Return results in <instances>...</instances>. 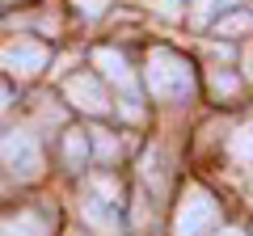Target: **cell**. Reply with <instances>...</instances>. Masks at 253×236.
Returning <instances> with one entry per match:
<instances>
[{
    "mask_svg": "<svg viewBox=\"0 0 253 236\" xmlns=\"http://www.w3.org/2000/svg\"><path fill=\"white\" fill-rule=\"evenodd\" d=\"M81 219L84 228H93L97 236H118L123 232V219H118V207L114 202H101V198H81Z\"/></svg>",
    "mask_w": 253,
    "mask_h": 236,
    "instance_id": "6",
    "label": "cell"
},
{
    "mask_svg": "<svg viewBox=\"0 0 253 236\" xmlns=\"http://www.w3.org/2000/svg\"><path fill=\"white\" fill-rule=\"evenodd\" d=\"M63 97L72 101L76 110H84V114H93V118L110 114V97H106V89H101V80H97V76H89V72L72 76V80L63 84Z\"/></svg>",
    "mask_w": 253,
    "mask_h": 236,
    "instance_id": "5",
    "label": "cell"
},
{
    "mask_svg": "<svg viewBox=\"0 0 253 236\" xmlns=\"http://www.w3.org/2000/svg\"><path fill=\"white\" fill-rule=\"evenodd\" d=\"M211 89H215L219 97H232V93H236V76L224 72V68H215V72H211Z\"/></svg>",
    "mask_w": 253,
    "mask_h": 236,
    "instance_id": "15",
    "label": "cell"
},
{
    "mask_svg": "<svg viewBox=\"0 0 253 236\" xmlns=\"http://www.w3.org/2000/svg\"><path fill=\"white\" fill-rule=\"evenodd\" d=\"M228 152H232V160L253 164V127H236L228 135Z\"/></svg>",
    "mask_w": 253,
    "mask_h": 236,
    "instance_id": "12",
    "label": "cell"
},
{
    "mask_svg": "<svg viewBox=\"0 0 253 236\" xmlns=\"http://www.w3.org/2000/svg\"><path fill=\"white\" fill-rule=\"evenodd\" d=\"M4 110H9V89L0 84V114H4Z\"/></svg>",
    "mask_w": 253,
    "mask_h": 236,
    "instance_id": "18",
    "label": "cell"
},
{
    "mask_svg": "<svg viewBox=\"0 0 253 236\" xmlns=\"http://www.w3.org/2000/svg\"><path fill=\"white\" fill-rule=\"evenodd\" d=\"M215 236H245V232H241V228H219Z\"/></svg>",
    "mask_w": 253,
    "mask_h": 236,
    "instance_id": "19",
    "label": "cell"
},
{
    "mask_svg": "<svg viewBox=\"0 0 253 236\" xmlns=\"http://www.w3.org/2000/svg\"><path fill=\"white\" fill-rule=\"evenodd\" d=\"M89 190H93V198H101V202H114V207H118V198H123V186H118L114 177H106V173L89 177Z\"/></svg>",
    "mask_w": 253,
    "mask_h": 236,
    "instance_id": "13",
    "label": "cell"
},
{
    "mask_svg": "<svg viewBox=\"0 0 253 236\" xmlns=\"http://www.w3.org/2000/svg\"><path fill=\"white\" fill-rule=\"evenodd\" d=\"M72 4L84 13V17H101V13L110 9V0H72Z\"/></svg>",
    "mask_w": 253,
    "mask_h": 236,
    "instance_id": "16",
    "label": "cell"
},
{
    "mask_svg": "<svg viewBox=\"0 0 253 236\" xmlns=\"http://www.w3.org/2000/svg\"><path fill=\"white\" fill-rule=\"evenodd\" d=\"M144 84L156 101H181L194 93V68L186 55L169 51V46H152L144 68Z\"/></svg>",
    "mask_w": 253,
    "mask_h": 236,
    "instance_id": "1",
    "label": "cell"
},
{
    "mask_svg": "<svg viewBox=\"0 0 253 236\" xmlns=\"http://www.w3.org/2000/svg\"><path fill=\"white\" fill-rule=\"evenodd\" d=\"M190 4H194V21H207L211 13H219V9H228V4H236V0H190Z\"/></svg>",
    "mask_w": 253,
    "mask_h": 236,
    "instance_id": "14",
    "label": "cell"
},
{
    "mask_svg": "<svg viewBox=\"0 0 253 236\" xmlns=\"http://www.w3.org/2000/svg\"><path fill=\"white\" fill-rule=\"evenodd\" d=\"M215 34L219 38H241V34H253V13H224L215 21Z\"/></svg>",
    "mask_w": 253,
    "mask_h": 236,
    "instance_id": "11",
    "label": "cell"
},
{
    "mask_svg": "<svg viewBox=\"0 0 253 236\" xmlns=\"http://www.w3.org/2000/svg\"><path fill=\"white\" fill-rule=\"evenodd\" d=\"M89 152L93 156H97V160H118V156H123V144H118V135H114V131H89Z\"/></svg>",
    "mask_w": 253,
    "mask_h": 236,
    "instance_id": "10",
    "label": "cell"
},
{
    "mask_svg": "<svg viewBox=\"0 0 253 236\" xmlns=\"http://www.w3.org/2000/svg\"><path fill=\"white\" fill-rule=\"evenodd\" d=\"M63 160L72 173L84 169V160H89V135L84 131H63Z\"/></svg>",
    "mask_w": 253,
    "mask_h": 236,
    "instance_id": "9",
    "label": "cell"
},
{
    "mask_svg": "<svg viewBox=\"0 0 253 236\" xmlns=\"http://www.w3.org/2000/svg\"><path fill=\"white\" fill-rule=\"evenodd\" d=\"M245 76H249V80H253V55H249V59H245Z\"/></svg>",
    "mask_w": 253,
    "mask_h": 236,
    "instance_id": "20",
    "label": "cell"
},
{
    "mask_svg": "<svg viewBox=\"0 0 253 236\" xmlns=\"http://www.w3.org/2000/svg\"><path fill=\"white\" fill-rule=\"evenodd\" d=\"M0 169L17 177V182H34L42 177V148L30 131H9L0 139Z\"/></svg>",
    "mask_w": 253,
    "mask_h": 236,
    "instance_id": "2",
    "label": "cell"
},
{
    "mask_svg": "<svg viewBox=\"0 0 253 236\" xmlns=\"http://www.w3.org/2000/svg\"><path fill=\"white\" fill-rule=\"evenodd\" d=\"M177 9H181L177 0H161V13H169V17H177Z\"/></svg>",
    "mask_w": 253,
    "mask_h": 236,
    "instance_id": "17",
    "label": "cell"
},
{
    "mask_svg": "<svg viewBox=\"0 0 253 236\" xmlns=\"http://www.w3.org/2000/svg\"><path fill=\"white\" fill-rule=\"evenodd\" d=\"M0 236H51V219L42 211H17L0 219Z\"/></svg>",
    "mask_w": 253,
    "mask_h": 236,
    "instance_id": "8",
    "label": "cell"
},
{
    "mask_svg": "<svg viewBox=\"0 0 253 236\" xmlns=\"http://www.w3.org/2000/svg\"><path fill=\"white\" fill-rule=\"evenodd\" d=\"M215 219H219V207H215V198H211V190L186 186V194H181V202H177V219H173L177 236H203V232L215 228Z\"/></svg>",
    "mask_w": 253,
    "mask_h": 236,
    "instance_id": "3",
    "label": "cell"
},
{
    "mask_svg": "<svg viewBox=\"0 0 253 236\" xmlns=\"http://www.w3.org/2000/svg\"><path fill=\"white\" fill-rule=\"evenodd\" d=\"M0 64L9 68L13 76L30 80V76L46 72L51 55H46V46H42V42H34V38H21V42H13V46H4V51H0Z\"/></svg>",
    "mask_w": 253,
    "mask_h": 236,
    "instance_id": "4",
    "label": "cell"
},
{
    "mask_svg": "<svg viewBox=\"0 0 253 236\" xmlns=\"http://www.w3.org/2000/svg\"><path fill=\"white\" fill-rule=\"evenodd\" d=\"M93 64L101 68V76H106V80H114L118 89H123V97H135V72L126 68V59H123L118 51L97 46V51H93Z\"/></svg>",
    "mask_w": 253,
    "mask_h": 236,
    "instance_id": "7",
    "label": "cell"
}]
</instances>
